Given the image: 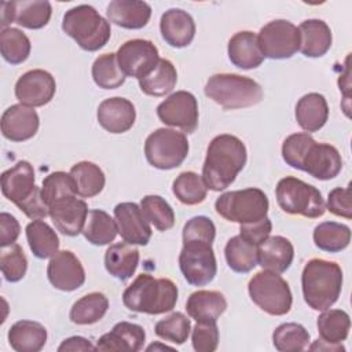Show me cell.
Segmentation results:
<instances>
[{
	"label": "cell",
	"mask_w": 352,
	"mask_h": 352,
	"mask_svg": "<svg viewBox=\"0 0 352 352\" xmlns=\"http://www.w3.org/2000/svg\"><path fill=\"white\" fill-rule=\"evenodd\" d=\"M227 309L226 297L216 290H197L190 294L186 311L197 322H216Z\"/></svg>",
	"instance_id": "f1b7e54d"
},
{
	"label": "cell",
	"mask_w": 352,
	"mask_h": 352,
	"mask_svg": "<svg viewBox=\"0 0 352 352\" xmlns=\"http://www.w3.org/2000/svg\"><path fill=\"white\" fill-rule=\"evenodd\" d=\"M21 232V226L18 223V220L7 213V212H1L0 213V246H8L16 242L18 236Z\"/></svg>",
	"instance_id": "11a10c76"
},
{
	"label": "cell",
	"mask_w": 352,
	"mask_h": 352,
	"mask_svg": "<svg viewBox=\"0 0 352 352\" xmlns=\"http://www.w3.org/2000/svg\"><path fill=\"white\" fill-rule=\"evenodd\" d=\"M179 267L192 286L210 283L217 274V263L212 245L201 242H186L179 254Z\"/></svg>",
	"instance_id": "8fae6325"
},
{
	"label": "cell",
	"mask_w": 352,
	"mask_h": 352,
	"mask_svg": "<svg viewBox=\"0 0 352 352\" xmlns=\"http://www.w3.org/2000/svg\"><path fill=\"white\" fill-rule=\"evenodd\" d=\"M155 351V349H172V346L168 345H160V344H151L150 346H147V351Z\"/></svg>",
	"instance_id": "91938a15"
},
{
	"label": "cell",
	"mask_w": 352,
	"mask_h": 352,
	"mask_svg": "<svg viewBox=\"0 0 352 352\" xmlns=\"http://www.w3.org/2000/svg\"><path fill=\"white\" fill-rule=\"evenodd\" d=\"M257 40L264 58L270 59H289L300 50L298 29L286 19H275L264 25Z\"/></svg>",
	"instance_id": "7c38bea8"
},
{
	"label": "cell",
	"mask_w": 352,
	"mask_h": 352,
	"mask_svg": "<svg viewBox=\"0 0 352 352\" xmlns=\"http://www.w3.org/2000/svg\"><path fill=\"white\" fill-rule=\"evenodd\" d=\"M348 62H349V56H346V60H345V73L341 74L340 78H338V87H340V91L344 92V96H345L344 99H345V100H349V87H351Z\"/></svg>",
	"instance_id": "6f0895ef"
},
{
	"label": "cell",
	"mask_w": 352,
	"mask_h": 352,
	"mask_svg": "<svg viewBox=\"0 0 352 352\" xmlns=\"http://www.w3.org/2000/svg\"><path fill=\"white\" fill-rule=\"evenodd\" d=\"M224 256L228 267L238 274L250 272L257 265V246L241 235L228 239L224 248Z\"/></svg>",
	"instance_id": "74e56055"
},
{
	"label": "cell",
	"mask_w": 352,
	"mask_h": 352,
	"mask_svg": "<svg viewBox=\"0 0 352 352\" xmlns=\"http://www.w3.org/2000/svg\"><path fill=\"white\" fill-rule=\"evenodd\" d=\"M326 208L336 216L351 219L352 217V204H351V188L349 187H336L329 192Z\"/></svg>",
	"instance_id": "f5cc1de1"
},
{
	"label": "cell",
	"mask_w": 352,
	"mask_h": 352,
	"mask_svg": "<svg viewBox=\"0 0 352 352\" xmlns=\"http://www.w3.org/2000/svg\"><path fill=\"white\" fill-rule=\"evenodd\" d=\"M205 95L223 109L234 110L260 103L263 88L253 78L234 73H219L206 81Z\"/></svg>",
	"instance_id": "5b68a950"
},
{
	"label": "cell",
	"mask_w": 352,
	"mask_h": 352,
	"mask_svg": "<svg viewBox=\"0 0 352 352\" xmlns=\"http://www.w3.org/2000/svg\"><path fill=\"white\" fill-rule=\"evenodd\" d=\"M109 309V300L103 293L92 292L77 300L70 308L69 318L76 324H94L99 322Z\"/></svg>",
	"instance_id": "8d00e7d4"
},
{
	"label": "cell",
	"mask_w": 352,
	"mask_h": 352,
	"mask_svg": "<svg viewBox=\"0 0 352 352\" xmlns=\"http://www.w3.org/2000/svg\"><path fill=\"white\" fill-rule=\"evenodd\" d=\"M1 133L11 142H25L32 139L40 125V118L34 107L22 103L10 106L1 116Z\"/></svg>",
	"instance_id": "44dd1931"
},
{
	"label": "cell",
	"mask_w": 352,
	"mask_h": 352,
	"mask_svg": "<svg viewBox=\"0 0 352 352\" xmlns=\"http://www.w3.org/2000/svg\"><path fill=\"white\" fill-rule=\"evenodd\" d=\"M41 195L47 206L54 204L55 201L67 197V195H77L73 177L70 173L58 170L52 172L44 177L41 186Z\"/></svg>",
	"instance_id": "c3c4849f"
},
{
	"label": "cell",
	"mask_w": 352,
	"mask_h": 352,
	"mask_svg": "<svg viewBox=\"0 0 352 352\" xmlns=\"http://www.w3.org/2000/svg\"><path fill=\"white\" fill-rule=\"evenodd\" d=\"M158 118L169 126L192 133L198 126V102L187 91H176L157 106Z\"/></svg>",
	"instance_id": "4fadbf2b"
},
{
	"label": "cell",
	"mask_w": 352,
	"mask_h": 352,
	"mask_svg": "<svg viewBox=\"0 0 352 352\" xmlns=\"http://www.w3.org/2000/svg\"><path fill=\"white\" fill-rule=\"evenodd\" d=\"M139 250L128 242L113 243L104 253L106 271L120 280L132 278L139 264Z\"/></svg>",
	"instance_id": "4dcf8cb0"
},
{
	"label": "cell",
	"mask_w": 352,
	"mask_h": 352,
	"mask_svg": "<svg viewBox=\"0 0 352 352\" xmlns=\"http://www.w3.org/2000/svg\"><path fill=\"white\" fill-rule=\"evenodd\" d=\"M227 52L231 63L243 70L256 69L264 60L257 34L250 30L235 33L228 41Z\"/></svg>",
	"instance_id": "4316f807"
},
{
	"label": "cell",
	"mask_w": 352,
	"mask_h": 352,
	"mask_svg": "<svg viewBox=\"0 0 352 352\" xmlns=\"http://www.w3.org/2000/svg\"><path fill=\"white\" fill-rule=\"evenodd\" d=\"M177 294V286L170 279L140 274L124 290L122 302L129 311L160 315L175 308Z\"/></svg>",
	"instance_id": "7a4b0ae2"
},
{
	"label": "cell",
	"mask_w": 352,
	"mask_h": 352,
	"mask_svg": "<svg viewBox=\"0 0 352 352\" xmlns=\"http://www.w3.org/2000/svg\"><path fill=\"white\" fill-rule=\"evenodd\" d=\"M320 340L330 344H342L351 329L349 315L342 309H324L316 320Z\"/></svg>",
	"instance_id": "f35d334b"
},
{
	"label": "cell",
	"mask_w": 352,
	"mask_h": 352,
	"mask_svg": "<svg viewBox=\"0 0 352 352\" xmlns=\"http://www.w3.org/2000/svg\"><path fill=\"white\" fill-rule=\"evenodd\" d=\"M70 176L73 177L76 194L81 198H92L102 192L106 177L99 165L91 161H81L72 166Z\"/></svg>",
	"instance_id": "836d02e7"
},
{
	"label": "cell",
	"mask_w": 352,
	"mask_h": 352,
	"mask_svg": "<svg viewBox=\"0 0 352 352\" xmlns=\"http://www.w3.org/2000/svg\"><path fill=\"white\" fill-rule=\"evenodd\" d=\"M0 270L4 279L10 283L19 282L28 271V258L18 243L1 248Z\"/></svg>",
	"instance_id": "7dc6e473"
},
{
	"label": "cell",
	"mask_w": 352,
	"mask_h": 352,
	"mask_svg": "<svg viewBox=\"0 0 352 352\" xmlns=\"http://www.w3.org/2000/svg\"><path fill=\"white\" fill-rule=\"evenodd\" d=\"M183 243L201 242L212 245L216 236L214 223L206 216H194L183 227Z\"/></svg>",
	"instance_id": "681fc988"
},
{
	"label": "cell",
	"mask_w": 352,
	"mask_h": 352,
	"mask_svg": "<svg viewBox=\"0 0 352 352\" xmlns=\"http://www.w3.org/2000/svg\"><path fill=\"white\" fill-rule=\"evenodd\" d=\"M55 91V78L43 69H33L23 73L15 84L16 99L29 107H40L50 103Z\"/></svg>",
	"instance_id": "2e32d148"
},
{
	"label": "cell",
	"mask_w": 352,
	"mask_h": 352,
	"mask_svg": "<svg viewBox=\"0 0 352 352\" xmlns=\"http://www.w3.org/2000/svg\"><path fill=\"white\" fill-rule=\"evenodd\" d=\"M268 208L270 202L265 192L256 187L227 191L214 202L217 214L228 221L238 223L239 226L267 217Z\"/></svg>",
	"instance_id": "ba28073f"
},
{
	"label": "cell",
	"mask_w": 352,
	"mask_h": 352,
	"mask_svg": "<svg viewBox=\"0 0 352 352\" xmlns=\"http://www.w3.org/2000/svg\"><path fill=\"white\" fill-rule=\"evenodd\" d=\"M192 348L197 352H213L219 345V329L216 322H197L191 334Z\"/></svg>",
	"instance_id": "816d5d0a"
},
{
	"label": "cell",
	"mask_w": 352,
	"mask_h": 352,
	"mask_svg": "<svg viewBox=\"0 0 352 352\" xmlns=\"http://www.w3.org/2000/svg\"><path fill=\"white\" fill-rule=\"evenodd\" d=\"M50 283L62 292H73L85 282V271L78 257L70 250L55 253L47 267Z\"/></svg>",
	"instance_id": "ac0fdd59"
},
{
	"label": "cell",
	"mask_w": 352,
	"mask_h": 352,
	"mask_svg": "<svg viewBox=\"0 0 352 352\" xmlns=\"http://www.w3.org/2000/svg\"><path fill=\"white\" fill-rule=\"evenodd\" d=\"M26 239L37 258H50L59 252V238L56 232L41 219L33 220L26 226Z\"/></svg>",
	"instance_id": "e575fe53"
},
{
	"label": "cell",
	"mask_w": 352,
	"mask_h": 352,
	"mask_svg": "<svg viewBox=\"0 0 352 352\" xmlns=\"http://www.w3.org/2000/svg\"><path fill=\"white\" fill-rule=\"evenodd\" d=\"M175 197L184 205H198L205 201L208 187L201 175L187 170L182 172L172 184Z\"/></svg>",
	"instance_id": "b9f144b4"
},
{
	"label": "cell",
	"mask_w": 352,
	"mask_h": 352,
	"mask_svg": "<svg viewBox=\"0 0 352 352\" xmlns=\"http://www.w3.org/2000/svg\"><path fill=\"white\" fill-rule=\"evenodd\" d=\"M29 37L16 28H6L0 32V51L4 60L11 65L23 63L30 55Z\"/></svg>",
	"instance_id": "60d3db41"
},
{
	"label": "cell",
	"mask_w": 352,
	"mask_h": 352,
	"mask_svg": "<svg viewBox=\"0 0 352 352\" xmlns=\"http://www.w3.org/2000/svg\"><path fill=\"white\" fill-rule=\"evenodd\" d=\"M314 242L323 252L337 253L348 248L351 242V228L336 221H323L314 230Z\"/></svg>",
	"instance_id": "ab89813d"
},
{
	"label": "cell",
	"mask_w": 352,
	"mask_h": 352,
	"mask_svg": "<svg viewBox=\"0 0 352 352\" xmlns=\"http://www.w3.org/2000/svg\"><path fill=\"white\" fill-rule=\"evenodd\" d=\"M177 82V72L173 63L160 58L155 67L143 78L139 80V87L143 94L150 96H165L172 92Z\"/></svg>",
	"instance_id": "d6a6232c"
},
{
	"label": "cell",
	"mask_w": 352,
	"mask_h": 352,
	"mask_svg": "<svg viewBox=\"0 0 352 352\" xmlns=\"http://www.w3.org/2000/svg\"><path fill=\"white\" fill-rule=\"evenodd\" d=\"M329 118V106L326 98L318 92H309L301 96L296 104L297 124L305 132H316Z\"/></svg>",
	"instance_id": "f546056e"
},
{
	"label": "cell",
	"mask_w": 352,
	"mask_h": 352,
	"mask_svg": "<svg viewBox=\"0 0 352 352\" xmlns=\"http://www.w3.org/2000/svg\"><path fill=\"white\" fill-rule=\"evenodd\" d=\"M109 22L124 29H142L151 16V7L146 1L138 0H114L106 10Z\"/></svg>",
	"instance_id": "484cf974"
},
{
	"label": "cell",
	"mask_w": 352,
	"mask_h": 352,
	"mask_svg": "<svg viewBox=\"0 0 352 352\" xmlns=\"http://www.w3.org/2000/svg\"><path fill=\"white\" fill-rule=\"evenodd\" d=\"M114 220L120 236L131 243L144 246L151 238V227L142 208L135 202H121L114 208Z\"/></svg>",
	"instance_id": "d6986e66"
},
{
	"label": "cell",
	"mask_w": 352,
	"mask_h": 352,
	"mask_svg": "<svg viewBox=\"0 0 352 352\" xmlns=\"http://www.w3.org/2000/svg\"><path fill=\"white\" fill-rule=\"evenodd\" d=\"M272 344L279 352L302 351L309 344V333L300 323H282L272 333Z\"/></svg>",
	"instance_id": "7bdbcfd3"
},
{
	"label": "cell",
	"mask_w": 352,
	"mask_h": 352,
	"mask_svg": "<svg viewBox=\"0 0 352 352\" xmlns=\"http://www.w3.org/2000/svg\"><path fill=\"white\" fill-rule=\"evenodd\" d=\"M117 62L121 72L126 77H135L138 80L147 76L158 63V48L144 38L128 40L118 48Z\"/></svg>",
	"instance_id": "5bb4252c"
},
{
	"label": "cell",
	"mask_w": 352,
	"mask_h": 352,
	"mask_svg": "<svg viewBox=\"0 0 352 352\" xmlns=\"http://www.w3.org/2000/svg\"><path fill=\"white\" fill-rule=\"evenodd\" d=\"M143 214L158 231H166L175 224L172 206L160 195H146L140 201Z\"/></svg>",
	"instance_id": "f6af8a7d"
},
{
	"label": "cell",
	"mask_w": 352,
	"mask_h": 352,
	"mask_svg": "<svg viewBox=\"0 0 352 352\" xmlns=\"http://www.w3.org/2000/svg\"><path fill=\"white\" fill-rule=\"evenodd\" d=\"M301 287L304 300L312 309H329L341 294L342 270L334 261L311 258L304 265Z\"/></svg>",
	"instance_id": "3957f363"
},
{
	"label": "cell",
	"mask_w": 352,
	"mask_h": 352,
	"mask_svg": "<svg viewBox=\"0 0 352 352\" xmlns=\"http://www.w3.org/2000/svg\"><path fill=\"white\" fill-rule=\"evenodd\" d=\"M311 351H315V349H319V351H333V352H338V351H345V348L341 345V344H330V342H326L320 338H318L311 346H309Z\"/></svg>",
	"instance_id": "680465c9"
},
{
	"label": "cell",
	"mask_w": 352,
	"mask_h": 352,
	"mask_svg": "<svg viewBox=\"0 0 352 352\" xmlns=\"http://www.w3.org/2000/svg\"><path fill=\"white\" fill-rule=\"evenodd\" d=\"M312 140L314 138L308 132H300L287 136L282 144L283 161L292 168L300 170L301 160Z\"/></svg>",
	"instance_id": "f907efd6"
},
{
	"label": "cell",
	"mask_w": 352,
	"mask_h": 352,
	"mask_svg": "<svg viewBox=\"0 0 352 352\" xmlns=\"http://www.w3.org/2000/svg\"><path fill=\"white\" fill-rule=\"evenodd\" d=\"M59 352H67V351H96V346L92 345L89 340L81 336H73L62 341V344L58 346Z\"/></svg>",
	"instance_id": "9f6ffc18"
},
{
	"label": "cell",
	"mask_w": 352,
	"mask_h": 352,
	"mask_svg": "<svg viewBox=\"0 0 352 352\" xmlns=\"http://www.w3.org/2000/svg\"><path fill=\"white\" fill-rule=\"evenodd\" d=\"M246 160V147L239 138L230 133L213 138L208 146L201 175L206 187L212 191L230 187L243 169Z\"/></svg>",
	"instance_id": "6da1fadb"
},
{
	"label": "cell",
	"mask_w": 352,
	"mask_h": 352,
	"mask_svg": "<svg viewBox=\"0 0 352 352\" xmlns=\"http://www.w3.org/2000/svg\"><path fill=\"white\" fill-rule=\"evenodd\" d=\"M191 330L190 319L183 312H173L158 320L154 326L155 334L169 342L182 345L187 341Z\"/></svg>",
	"instance_id": "bcb514c9"
},
{
	"label": "cell",
	"mask_w": 352,
	"mask_h": 352,
	"mask_svg": "<svg viewBox=\"0 0 352 352\" xmlns=\"http://www.w3.org/2000/svg\"><path fill=\"white\" fill-rule=\"evenodd\" d=\"M300 50L307 58H320L331 47L333 36L329 25L322 19H307L297 28Z\"/></svg>",
	"instance_id": "83f0119b"
},
{
	"label": "cell",
	"mask_w": 352,
	"mask_h": 352,
	"mask_svg": "<svg viewBox=\"0 0 352 352\" xmlns=\"http://www.w3.org/2000/svg\"><path fill=\"white\" fill-rule=\"evenodd\" d=\"M118 234L117 223L111 216L102 209H91L88 212L82 235L85 239L96 246L109 245Z\"/></svg>",
	"instance_id": "d590c367"
},
{
	"label": "cell",
	"mask_w": 352,
	"mask_h": 352,
	"mask_svg": "<svg viewBox=\"0 0 352 352\" xmlns=\"http://www.w3.org/2000/svg\"><path fill=\"white\" fill-rule=\"evenodd\" d=\"M62 30L89 52L104 47L111 36L110 22L88 4H80L66 11Z\"/></svg>",
	"instance_id": "8992f818"
},
{
	"label": "cell",
	"mask_w": 352,
	"mask_h": 352,
	"mask_svg": "<svg viewBox=\"0 0 352 352\" xmlns=\"http://www.w3.org/2000/svg\"><path fill=\"white\" fill-rule=\"evenodd\" d=\"M146 340L144 329L131 322H118L111 331L103 334L96 342V351L138 352L143 348Z\"/></svg>",
	"instance_id": "cb8c5ba5"
},
{
	"label": "cell",
	"mask_w": 352,
	"mask_h": 352,
	"mask_svg": "<svg viewBox=\"0 0 352 352\" xmlns=\"http://www.w3.org/2000/svg\"><path fill=\"white\" fill-rule=\"evenodd\" d=\"M271 231H272V223L268 217H264L254 223L241 224L239 227V235L256 246H258L263 241H265L270 236Z\"/></svg>",
	"instance_id": "db71d44e"
},
{
	"label": "cell",
	"mask_w": 352,
	"mask_h": 352,
	"mask_svg": "<svg viewBox=\"0 0 352 352\" xmlns=\"http://www.w3.org/2000/svg\"><path fill=\"white\" fill-rule=\"evenodd\" d=\"M342 168L340 151L329 143H318L315 139L308 146L300 165V170L307 172L318 180L334 179Z\"/></svg>",
	"instance_id": "e0dca14e"
},
{
	"label": "cell",
	"mask_w": 352,
	"mask_h": 352,
	"mask_svg": "<svg viewBox=\"0 0 352 352\" xmlns=\"http://www.w3.org/2000/svg\"><path fill=\"white\" fill-rule=\"evenodd\" d=\"M1 29L15 22L26 29H41L44 28L52 14L51 3L47 0H16V1H1Z\"/></svg>",
	"instance_id": "9a60e30c"
},
{
	"label": "cell",
	"mask_w": 352,
	"mask_h": 352,
	"mask_svg": "<svg viewBox=\"0 0 352 352\" xmlns=\"http://www.w3.org/2000/svg\"><path fill=\"white\" fill-rule=\"evenodd\" d=\"M248 292L252 301L272 316L286 315L293 304L289 283L276 272L260 271L249 280Z\"/></svg>",
	"instance_id": "9c48e42d"
},
{
	"label": "cell",
	"mask_w": 352,
	"mask_h": 352,
	"mask_svg": "<svg viewBox=\"0 0 352 352\" xmlns=\"http://www.w3.org/2000/svg\"><path fill=\"white\" fill-rule=\"evenodd\" d=\"M98 122L110 133H124L129 131L136 120V110L131 100L114 96L104 99L96 111Z\"/></svg>",
	"instance_id": "7402d4cb"
},
{
	"label": "cell",
	"mask_w": 352,
	"mask_h": 352,
	"mask_svg": "<svg viewBox=\"0 0 352 352\" xmlns=\"http://www.w3.org/2000/svg\"><path fill=\"white\" fill-rule=\"evenodd\" d=\"M34 169L28 161H18L1 173V192L29 219H45L50 209L43 199L41 188L34 183Z\"/></svg>",
	"instance_id": "277c9868"
},
{
	"label": "cell",
	"mask_w": 352,
	"mask_h": 352,
	"mask_svg": "<svg viewBox=\"0 0 352 352\" xmlns=\"http://www.w3.org/2000/svg\"><path fill=\"white\" fill-rule=\"evenodd\" d=\"M190 146L186 135L170 128H158L144 142V155L148 164L161 170H169L183 164Z\"/></svg>",
	"instance_id": "30bf717a"
},
{
	"label": "cell",
	"mask_w": 352,
	"mask_h": 352,
	"mask_svg": "<svg viewBox=\"0 0 352 352\" xmlns=\"http://www.w3.org/2000/svg\"><path fill=\"white\" fill-rule=\"evenodd\" d=\"M92 78L99 88L116 89L125 82L126 76L121 72L116 54L109 52L95 59L92 65Z\"/></svg>",
	"instance_id": "ee69618b"
},
{
	"label": "cell",
	"mask_w": 352,
	"mask_h": 352,
	"mask_svg": "<svg viewBox=\"0 0 352 352\" xmlns=\"http://www.w3.org/2000/svg\"><path fill=\"white\" fill-rule=\"evenodd\" d=\"M7 337L16 352H38L47 342V329L34 320H18L10 327Z\"/></svg>",
	"instance_id": "1f68e13d"
},
{
	"label": "cell",
	"mask_w": 352,
	"mask_h": 352,
	"mask_svg": "<svg viewBox=\"0 0 352 352\" xmlns=\"http://www.w3.org/2000/svg\"><path fill=\"white\" fill-rule=\"evenodd\" d=\"M275 194L278 205L285 213L318 219L326 212L322 192L315 186L294 176L280 179L276 184Z\"/></svg>",
	"instance_id": "52a82bcc"
},
{
	"label": "cell",
	"mask_w": 352,
	"mask_h": 352,
	"mask_svg": "<svg viewBox=\"0 0 352 352\" xmlns=\"http://www.w3.org/2000/svg\"><path fill=\"white\" fill-rule=\"evenodd\" d=\"M160 30L166 44L175 48H183L194 40L195 22L187 11L182 8H169L161 16Z\"/></svg>",
	"instance_id": "603a6c76"
},
{
	"label": "cell",
	"mask_w": 352,
	"mask_h": 352,
	"mask_svg": "<svg viewBox=\"0 0 352 352\" xmlns=\"http://www.w3.org/2000/svg\"><path fill=\"white\" fill-rule=\"evenodd\" d=\"M294 248L292 242L282 236H268L257 246V264L267 271L282 274L293 263Z\"/></svg>",
	"instance_id": "d4e9b609"
},
{
	"label": "cell",
	"mask_w": 352,
	"mask_h": 352,
	"mask_svg": "<svg viewBox=\"0 0 352 352\" xmlns=\"http://www.w3.org/2000/svg\"><path fill=\"white\" fill-rule=\"evenodd\" d=\"M48 209L50 217L59 232L67 236L82 232L89 212L85 201L77 198V195H67L51 204Z\"/></svg>",
	"instance_id": "ffe728a7"
}]
</instances>
